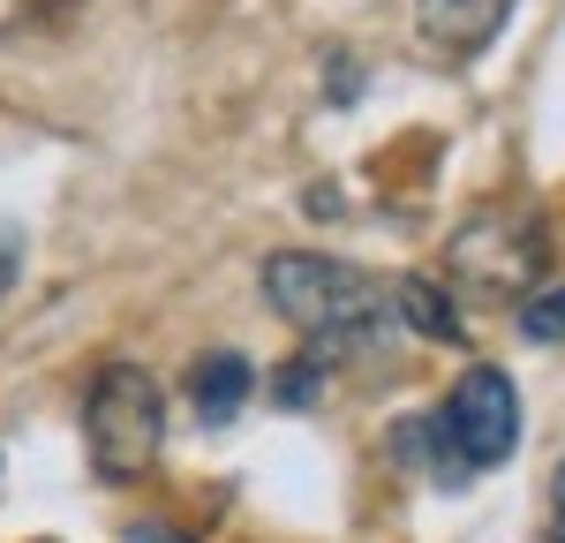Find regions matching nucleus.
I'll return each instance as SVG.
<instances>
[{"instance_id": "nucleus-1", "label": "nucleus", "mask_w": 565, "mask_h": 543, "mask_svg": "<svg viewBox=\"0 0 565 543\" xmlns=\"http://www.w3.org/2000/svg\"><path fill=\"white\" fill-rule=\"evenodd\" d=\"M264 302L309 332V355L340 362H377L399 340V302L385 279H370L362 265L340 257H309V249H279L264 257Z\"/></svg>"}, {"instance_id": "nucleus-2", "label": "nucleus", "mask_w": 565, "mask_h": 543, "mask_svg": "<svg viewBox=\"0 0 565 543\" xmlns=\"http://www.w3.org/2000/svg\"><path fill=\"white\" fill-rule=\"evenodd\" d=\"M84 446L106 483L143 476L167 446V393L143 362H98L84 385Z\"/></svg>"}, {"instance_id": "nucleus-3", "label": "nucleus", "mask_w": 565, "mask_h": 543, "mask_svg": "<svg viewBox=\"0 0 565 543\" xmlns=\"http://www.w3.org/2000/svg\"><path fill=\"white\" fill-rule=\"evenodd\" d=\"M551 272V234L535 212H476L445 249V279L476 302H521Z\"/></svg>"}, {"instance_id": "nucleus-4", "label": "nucleus", "mask_w": 565, "mask_h": 543, "mask_svg": "<svg viewBox=\"0 0 565 543\" xmlns=\"http://www.w3.org/2000/svg\"><path fill=\"white\" fill-rule=\"evenodd\" d=\"M437 446L460 453V476H482V468H505L513 446H521V393L498 362H476L460 370V385L437 407Z\"/></svg>"}, {"instance_id": "nucleus-5", "label": "nucleus", "mask_w": 565, "mask_h": 543, "mask_svg": "<svg viewBox=\"0 0 565 543\" xmlns=\"http://www.w3.org/2000/svg\"><path fill=\"white\" fill-rule=\"evenodd\" d=\"M505 15H513V0H415V31L437 61H476L505 31Z\"/></svg>"}, {"instance_id": "nucleus-6", "label": "nucleus", "mask_w": 565, "mask_h": 543, "mask_svg": "<svg viewBox=\"0 0 565 543\" xmlns=\"http://www.w3.org/2000/svg\"><path fill=\"white\" fill-rule=\"evenodd\" d=\"M249 393H257V370L234 355V348H212V355L189 362V401H196L204 423H234Z\"/></svg>"}, {"instance_id": "nucleus-7", "label": "nucleus", "mask_w": 565, "mask_h": 543, "mask_svg": "<svg viewBox=\"0 0 565 543\" xmlns=\"http://www.w3.org/2000/svg\"><path fill=\"white\" fill-rule=\"evenodd\" d=\"M392 302H399V332H415V340H437V348H460V340H468L452 287H437L430 272H407V279L392 287Z\"/></svg>"}, {"instance_id": "nucleus-8", "label": "nucleus", "mask_w": 565, "mask_h": 543, "mask_svg": "<svg viewBox=\"0 0 565 543\" xmlns=\"http://www.w3.org/2000/svg\"><path fill=\"white\" fill-rule=\"evenodd\" d=\"M521 332L527 340H565V287H535V295H521Z\"/></svg>"}, {"instance_id": "nucleus-9", "label": "nucleus", "mask_w": 565, "mask_h": 543, "mask_svg": "<svg viewBox=\"0 0 565 543\" xmlns=\"http://www.w3.org/2000/svg\"><path fill=\"white\" fill-rule=\"evenodd\" d=\"M271 393H279V407H317V393H324V362H287V370L271 377Z\"/></svg>"}, {"instance_id": "nucleus-10", "label": "nucleus", "mask_w": 565, "mask_h": 543, "mask_svg": "<svg viewBox=\"0 0 565 543\" xmlns=\"http://www.w3.org/2000/svg\"><path fill=\"white\" fill-rule=\"evenodd\" d=\"M15 265H23V234H8V226H0V295L15 287Z\"/></svg>"}, {"instance_id": "nucleus-11", "label": "nucleus", "mask_w": 565, "mask_h": 543, "mask_svg": "<svg viewBox=\"0 0 565 543\" xmlns=\"http://www.w3.org/2000/svg\"><path fill=\"white\" fill-rule=\"evenodd\" d=\"M551 543H565V460H558V476H551Z\"/></svg>"}]
</instances>
